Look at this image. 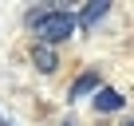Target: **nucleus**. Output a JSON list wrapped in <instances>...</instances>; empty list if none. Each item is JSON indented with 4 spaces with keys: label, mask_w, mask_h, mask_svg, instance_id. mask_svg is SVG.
Returning a JSON list of instances; mask_svg holds the SVG:
<instances>
[{
    "label": "nucleus",
    "mask_w": 134,
    "mask_h": 126,
    "mask_svg": "<svg viewBox=\"0 0 134 126\" xmlns=\"http://www.w3.org/2000/svg\"><path fill=\"white\" fill-rule=\"evenodd\" d=\"M28 24L36 28L40 43H47V47H55V43H63V39H71V36H75V28H79V20H75L71 12H63V8L32 12V16H28Z\"/></svg>",
    "instance_id": "nucleus-1"
},
{
    "label": "nucleus",
    "mask_w": 134,
    "mask_h": 126,
    "mask_svg": "<svg viewBox=\"0 0 134 126\" xmlns=\"http://www.w3.org/2000/svg\"><path fill=\"white\" fill-rule=\"evenodd\" d=\"M32 63H36L40 71H47V75H51V71L59 67V55H55V47H47V43H36V47H32Z\"/></svg>",
    "instance_id": "nucleus-2"
},
{
    "label": "nucleus",
    "mask_w": 134,
    "mask_h": 126,
    "mask_svg": "<svg viewBox=\"0 0 134 126\" xmlns=\"http://www.w3.org/2000/svg\"><path fill=\"white\" fill-rule=\"evenodd\" d=\"M91 91H99V71H83V75L71 83L67 99H83V95H91Z\"/></svg>",
    "instance_id": "nucleus-3"
},
{
    "label": "nucleus",
    "mask_w": 134,
    "mask_h": 126,
    "mask_svg": "<svg viewBox=\"0 0 134 126\" xmlns=\"http://www.w3.org/2000/svg\"><path fill=\"white\" fill-rule=\"evenodd\" d=\"M107 12H110V4H107V0H95V4H87V8H83V12L75 16V20H79L83 28H91V24H99V20L107 16Z\"/></svg>",
    "instance_id": "nucleus-4"
},
{
    "label": "nucleus",
    "mask_w": 134,
    "mask_h": 126,
    "mask_svg": "<svg viewBox=\"0 0 134 126\" xmlns=\"http://www.w3.org/2000/svg\"><path fill=\"white\" fill-rule=\"evenodd\" d=\"M122 106V95L110 91V87H99L95 91V110H118Z\"/></svg>",
    "instance_id": "nucleus-5"
},
{
    "label": "nucleus",
    "mask_w": 134,
    "mask_h": 126,
    "mask_svg": "<svg viewBox=\"0 0 134 126\" xmlns=\"http://www.w3.org/2000/svg\"><path fill=\"white\" fill-rule=\"evenodd\" d=\"M126 126H134V118H130V122H126Z\"/></svg>",
    "instance_id": "nucleus-6"
},
{
    "label": "nucleus",
    "mask_w": 134,
    "mask_h": 126,
    "mask_svg": "<svg viewBox=\"0 0 134 126\" xmlns=\"http://www.w3.org/2000/svg\"><path fill=\"white\" fill-rule=\"evenodd\" d=\"M67 126H71V122H67Z\"/></svg>",
    "instance_id": "nucleus-7"
}]
</instances>
